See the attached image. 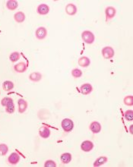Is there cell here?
<instances>
[{
    "label": "cell",
    "mask_w": 133,
    "mask_h": 167,
    "mask_svg": "<svg viewBox=\"0 0 133 167\" xmlns=\"http://www.w3.org/2000/svg\"><path fill=\"white\" fill-rule=\"evenodd\" d=\"M82 38L84 42L87 44H92L95 40L94 34L90 31H83L82 34Z\"/></svg>",
    "instance_id": "6da1fadb"
},
{
    "label": "cell",
    "mask_w": 133,
    "mask_h": 167,
    "mask_svg": "<svg viewBox=\"0 0 133 167\" xmlns=\"http://www.w3.org/2000/svg\"><path fill=\"white\" fill-rule=\"evenodd\" d=\"M61 126L65 132H70L74 128V122L72 119L65 118L61 122Z\"/></svg>",
    "instance_id": "7a4b0ae2"
},
{
    "label": "cell",
    "mask_w": 133,
    "mask_h": 167,
    "mask_svg": "<svg viewBox=\"0 0 133 167\" xmlns=\"http://www.w3.org/2000/svg\"><path fill=\"white\" fill-rule=\"evenodd\" d=\"M101 53L105 59H110L114 56L115 51L111 46H105L101 50Z\"/></svg>",
    "instance_id": "3957f363"
},
{
    "label": "cell",
    "mask_w": 133,
    "mask_h": 167,
    "mask_svg": "<svg viewBox=\"0 0 133 167\" xmlns=\"http://www.w3.org/2000/svg\"><path fill=\"white\" fill-rule=\"evenodd\" d=\"M46 35H47V30H46V27H40L36 30L35 36H36L37 40H44L45 38H46Z\"/></svg>",
    "instance_id": "277c9868"
},
{
    "label": "cell",
    "mask_w": 133,
    "mask_h": 167,
    "mask_svg": "<svg viewBox=\"0 0 133 167\" xmlns=\"http://www.w3.org/2000/svg\"><path fill=\"white\" fill-rule=\"evenodd\" d=\"M116 10L114 7L113 6H108L107 7L106 9H105V15H106L107 20L109 21L111 20L112 18L116 16Z\"/></svg>",
    "instance_id": "5b68a950"
},
{
    "label": "cell",
    "mask_w": 133,
    "mask_h": 167,
    "mask_svg": "<svg viewBox=\"0 0 133 167\" xmlns=\"http://www.w3.org/2000/svg\"><path fill=\"white\" fill-rule=\"evenodd\" d=\"M37 12L40 15H46L50 12V7L46 4H40L37 8Z\"/></svg>",
    "instance_id": "8992f818"
},
{
    "label": "cell",
    "mask_w": 133,
    "mask_h": 167,
    "mask_svg": "<svg viewBox=\"0 0 133 167\" xmlns=\"http://www.w3.org/2000/svg\"><path fill=\"white\" fill-rule=\"evenodd\" d=\"M94 148V144L90 141H85L81 144V149L84 152H90Z\"/></svg>",
    "instance_id": "52a82bcc"
},
{
    "label": "cell",
    "mask_w": 133,
    "mask_h": 167,
    "mask_svg": "<svg viewBox=\"0 0 133 167\" xmlns=\"http://www.w3.org/2000/svg\"><path fill=\"white\" fill-rule=\"evenodd\" d=\"M80 91L83 95H88L93 91V87L88 83L84 84L80 87Z\"/></svg>",
    "instance_id": "ba28073f"
},
{
    "label": "cell",
    "mask_w": 133,
    "mask_h": 167,
    "mask_svg": "<svg viewBox=\"0 0 133 167\" xmlns=\"http://www.w3.org/2000/svg\"><path fill=\"white\" fill-rule=\"evenodd\" d=\"M89 129L94 134H98L101 131V125L98 122H92L89 126Z\"/></svg>",
    "instance_id": "9c48e42d"
},
{
    "label": "cell",
    "mask_w": 133,
    "mask_h": 167,
    "mask_svg": "<svg viewBox=\"0 0 133 167\" xmlns=\"http://www.w3.org/2000/svg\"><path fill=\"white\" fill-rule=\"evenodd\" d=\"M18 113H24L27 108V103L24 99L21 98L18 100Z\"/></svg>",
    "instance_id": "30bf717a"
},
{
    "label": "cell",
    "mask_w": 133,
    "mask_h": 167,
    "mask_svg": "<svg viewBox=\"0 0 133 167\" xmlns=\"http://www.w3.org/2000/svg\"><path fill=\"white\" fill-rule=\"evenodd\" d=\"M65 12L68 15L73 16L77 13V7L72 3H69L65 6Z\"/></svg>",
    "instance_id": "8fae6325"
},
{
    "label": "cell",
    "mask_w": 133,
    "mask_h": 167,
    "mask_svg": "<svg viewBox=\"0 0 133 167\" xmlns=\"http://www.w3.org/2000/svg\"><path fill=\"white\" fill-rule=\"evenodd\" d=\"M50 134H51V131H50V130L47 127L42 126L40 128L39 135L42 138H44V139L48 138L50 136Z\"/></svg>",
    "instance_id": "7c38bea8"
},
{
    "label": "cell",
    "mask_w": 133,
    "mask_h": 167,
    "mask_svg": "<svg viewBox=\"0 0 133 167\" xmlns=\"http://www.w3.org/2000/svg\"><path fill=\"white\" fill-rule=\"evenodd\" d=\"M19 160H20V156L15 152L11 154L9 158H8V162H9V163L12 164V165H15L19 162Z\"/></svg>",
    "instance_id": "4fadbf2b"
},
{
    "label": "cell",
    "mask_w": 133,
    "mask_h": 167,
    "mask_svg": "<svg viewBox=\"0 0 133 167\" xmlns=\"http://www.w3.org/2000/svg\"><path fill=\"white\" fill-rule=\"evenodd\" d=\"M14 70L18 73H23L27 70V64L23 62H21L19 63L14 65Z\"/></svg>",
    "instance_id": "5bb4252c"
},
{
    "label": "cell",
    "mask_w": 133,
    "mask_h": 167,
    "mask_svg": "<svg viewBox=\"0 0 133 167\" xmlns=\"http://www.w3.org/2000/svg\"><path fill=\"white\" fill-rule=\"evenodd\" d=\"M5 111H6V113H8L9 114H12V113H14V112H15V104H14V101L11 98V97H9V101H8V103H7L6 106H5Z\"/></svg>",
    "instance_id": "9a60e30c"
},
{
    "label": "cell",
    "mask_w": 133,
    "mask_h": 167,
    "mask_svg": "<svg viewBox=\"0 0 133 167\" xmlns=\"http://www.w3.org/2000/svg\"><path fill=\"white\" fill-rule=\"evenodd\" d=\"M78 63L82 68H87L90 65V60L88 57L87 56H82L78 61Z\"/></svg>",
    "instance_id": "2e32d148"
},
{
    "label": "cell",
    "mask_w": 133,
    "mask_h": 167,
    "mask_svg": "<svg viewBox=\"0 0 133 167\" xmlns=\"http://www.w3.org/2000/svg\"><path fill=\"white\" fill-rule=\"evenodd\" d=\"M107 161H108L107 157H105V156H101V157H98V158L94 161V163H93V166L95 167H99L105 164L106 163H107Z\"/></svg>",
    "instance_id": "e0dca14e"
},
{
    "label": "cell",
    "mask_w": 133,
    "mask_h": 167,
    "mask_svg": "<svg viewBox=\"0 0 133 167\" xmlns=\"http://www.w3.org/2000/svg\"><path fill=\"white\" fill-rule=\"evenodd\" d=\"M14 19L17 23H23L25 21V15L22 12H18L14 15Z\"/></svg>",
    "instance_id": "ac0fdd59"
},
{
    "label": "cell",
    "mask_w": 133,
    "mask_h": 167,
    "mask_svg": "<svg viewBox=\"0 0 133 167\" xmlns=\"http://www.w3.org/2000/svg\"><path fill=\"white\" fill-rule=\"evenodd\" d=\"M60 160L63 164H68L72 160V154L70 153H64L60 157Z\"/></svg>",
    "instance_id": "d6986e66"
},
{
    "label": "cell",
    "mask_w": 133,
    "mask_h": 167,
    "mask_svg": "<svg viewBox=\"0 0 133 167\" xmlns=\"http://www.w3.org/2000/svg\"><path fill=\"white\" fill-rule=\"evenodd\" d=\"M18 6V3L15 0H9L6 2V8L10 11L15 10Z\"/></svg>",
    "instance_id": "ffe728a7"
},
{
    "label": "cell",
    "mask_w": 133,
    "mask_h": 167,
    "mask_svg": "<svg viewBox=\"0 0 133 167\" xmlns=\"http://www.w3.org/2000/svg\"><path fill=\"white\" fill-rule=\"evenodd\" d=\"M29 79L33 82H38L42 79V75L40 72H32L29 75Z\"/></svg>",
    "instance_id": "44dd1931"
},
{
    "label": "cell",
    "mask_w": 133,
    "mask_h": 167,
    "mask_svg": "<svg viewBox=\"0 0 133 167\" xmlns=\"http://www.w3.org/2000/svg\"><path fill=\"white\" fill-rule=\"evenodd\" d=\"M14 87H15L14 83L11 81H5L2 84V88L5 91H10L14 88Z\"/></svg>",
    "instance_id": "7402d4cb"
},
{
    "label": "cell",
    "mask_w": 133,
    "mask_h": 167,
    "mask_svg": "<svg viewBox=\"0 0 133 167\" xmlns=\"http://www.w3.org/2000/svg\"><path fill=\"white\" fill-rule=\"evenodd\" d=\"M123 102L124 104L127 106H133V96L129 95L126 96V97H124L123 99Z\"/></svg>",
    "instance_id": "603a6c76"
},
{
    "label": "cell",
    "mask_w": 133,
    "mask_h": 167,
    "mask_svg": "<svg viewBox=\"0 0 133 167\" xmlns=\"http://www.w3.org/2000/svg\"><path fill=\"white\" fill-rule=\"evenodd\" d=\"M20 57L21 55L18 52H13L9 56V59H10V61L12 62H17L20 59Z\"/></svg>",
    "instance_id": "cb8c5ba5"
},
{
    "label": "cell",
    "mask_w": 133,
    "mask_h": 167,
    "mask_svg": "<svg viewBox=\"0 0 133 167\" xmlns=\"http://www.w3.org/2000/svg\"><path fill=\"white\" fill-rule=\"evenodd\" d=\"M9 151V147L5 144H0V156H5Z\"/></svg>",
    "instance_id": "d4e9b609"
},
{
    "label": "cell",
    "mask_w": 133,
    "mask_h": 167,
    "mask_svg": "<svg viewBox=\"0 0 133 167\" xmlns=\"http://www.w3.org/2000/svg\"><path fill=\"white\" fill-rule=\"evenodd\" d=\"M72 75L75 78H79L82 77V71L80 70L79 68H74L72 71Z\"/></svg>",
    "instance_id": "484cf974"
},
{
    "label": "cell",
    "mask_w": 133,
    "mask_h": 167,
    "mask_svg": "<svg viewBox=\"0 0 133 167\" xmlns=\"http://www.w3.org/2000/svg\"><path fill=\"white\" fill-rule=\"evenodd\" d=\"M124 117L127 121H132L133 120V111L132 110H126L124 113Z\"/></svg>",
    "instance_id": "4316f807"
},
{
    "label": "cell",
    "mask_w": 133,
    "mask_h": 167,
    "mask_svg": "<svg viewBox=\"0 0 133 167\" xmlns=\"http://www.w3.org/2000/svg\"><path fill=\"white\" fill-rule=\"evenodd\" d=\"M45 167H57V163L52 160H48L44 163Z\"/></svg>",
    "instance_id": "83f0119b"
},
{
    "label": "cell",
    "mask_w": 133,
    "mask_h": 167,
    "mask_svg": "<svg viewBox=\"0 0 133 167\" xmlns=\"http://www.w3.org/2000/svg\"><path fill=\"white\" fill-rule=\"evenodd\" d=\"M9 97H4L3 99L2 100V101H1L2 106H6L7 103H8V101H9Z\"/></svg>",
    "instance_id": "f1b7e54d"
},
{
    "label": "cell",
    "mask_w": 133,
    "mask_h": 167,
    "mask_svg": "<svg viewBox=\"0 0 133 167\" xmlns=\"http://www.w3.org/2000/svg\"><path fill=\"white\" fill-rule=\"evenodd\" d=\"M132 127H133V125H130V128H129L130 133H131L132 135V134H133V131H132Z\"/></svg>",
    "instance_id": "f546056e"
},
{
    "label": "cell",
    "mask_w": 133,
    "mask_h": 167,
    "mask_svg": "<svg viewBox=\"0 0 133 167\" xmlns=\"http://www.w3.org/2000/svg\"><path fill=\"white\" fill-rule=\"evenodd\" d=\"M0 94H1V91H0Z\"/></svg>",
    "instance_id": "4dcf8cb0"
}]
</instances>
